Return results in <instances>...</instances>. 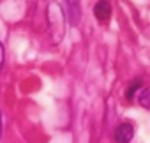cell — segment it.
I'll list each match as a JSON object with an SVG mask.
<instances>
[{"mask_svg": "<svg viewBox=\"0 0 150 143\" xmlns=\"http://www.w3.org/2000/svg\"><path fill=\"white\" fill-rule=\"evenodd\" d=\"M94 14H96V18H97L99 21H106V20L110 18V14H111V6H110L108 0H99V2L96 4V7H94Z\"/></svg>", "mask_w": 150, "mask_h": 143, "instance_id": "3957f363", "label": "cell"}, {"mask_svg": "<svg viewBox=\"0 0 150 143\" xmlns=\"http://www.w3.org/2000/svg\"><path fill=\"white\" fill-rule=\"evenodd\" d=\"M132 136H134V127L129 122H124L115 129V141L118 143H129Z\"/></svg>", "mask_w": 150, "mask_h": 143, "instance_id": "7a4b0ae2", "label": "cell"}, {"mask_svg": "<svg viewBox=\"0 0 150 143\" xmlns=\"http://www.w3.org/2000/svg\"><path fill=\"white\" fill-rule=\"evenodd\" d=\"M138 103H139L143 108H148V110H150V87L143 88V90L138 94Z\"/></svg>", "mask_w": 150, "mask_h": 143, "instance_id": "5b68a950", "label": "cell"}, {"mask_svg": "<svg viewBox=\"0 0 150 143\" xmlns=\"http://www.w3.org/2000/svg\"><path fill=\"white\" fill-rule=\"evenodd\" d=\"M65 7H67V18L71 23H78L80 20V0H65Z\"/></svg>", "mask_w": 150, "mask_h": 143, "instance_id": "277c9868", "label": "cell"}, {"mask_svg": "<svg viewBox=\"0 0 150 143\" xmlns=\"http://www.w3.org/2000/svg\"><path fill=\"white\" fill-rule=\"evenodd\" d=\"M46 20H48V23H50V30H51L53 42L58 44L60 39H62V35H64V13H62L60 6L55 4L53 0H48Z\"/></svg>", "mask_w": 150, "mask_h": 143, "instance_id": "6da1fadb", "label": "cell"}, {"mask_svg": "<svg viewBox=\"0 0 150 143\" xmlns=\"http://www.w3.org/2000/svg\"><path fill=\"white\" fill-rule=\"evenodd\" d=\"M141 85H143V83H141V80H136V81H132V85H131V87L127 88V92H125V97L131 101V99L134 97V92H136L138 88H141Z\"/></svg>", "mask_w": 150, "mask_h": 143, "instance_id": "8992f818", "label": "cell"}]
</instances>
